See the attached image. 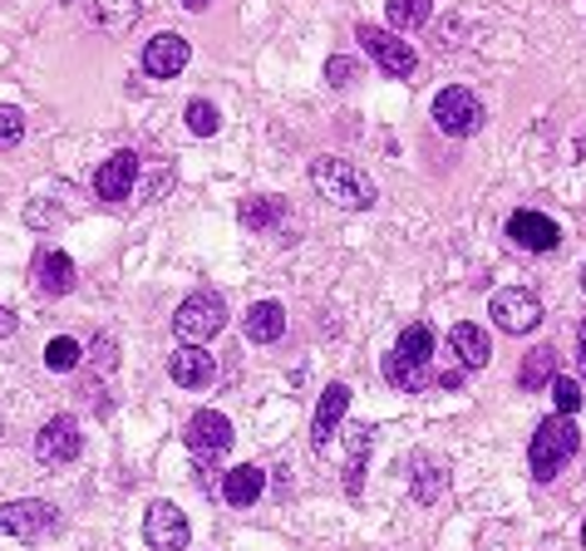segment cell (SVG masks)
Masks as SVG:
<instances>
[{
	"label": "cell",
	"instance_id": "1",
	"mask_svg": "<svg viewBox=\"0 0 586 551\" xmlns=\"http://www.w3.org/2000/svg\"><path fill=\"white\" fill-rule=\"evenodd\" d=\"M310 188L330 207H345V212H365V207H375V198H379V188L350 158H316V163H310Z\"/></svg>",
	"mask_w": 586,
	"mask_h": 551
},
{
	"label": "cell",
	"instance_id": "2",
	"mask_svg": "<svg viewBox=\"0 0 586 551\" xmlns=\"http://www.w3.org/2000/svg\"><path fill=\"white\" fill-rule=\"evenodd\" d=\"M577 443H582V429L567 419V413H552V419H543V423H537V433H533V443H527V468H533V478L552 482L562 468L572 463Z\"/></svg>",
	"mask_w": 586,
	"mask_h": 551
},
{
	"label": "cell",
	"instance_id": "3",
	"mask_svg": "<svg viewBox=\"0 0 586 551\" xmlns=\"http://www.w3.org/2000/svg\"><path fill=\"white\" fill-rule=\"evenodd\" d=\"M227 325V301L217 291H192L182 295V305L172 310V335L182 344H207L217 340Z\"/></svg>",
	"mask_w": 586,
	"mask_h": 551
},
{
	"label": "cell",
	"instance_id": "4",
	"mask_svg": "<svg viewBox=\"0 0 586 551\" xmlns=\"http://www.w3.org/2000/svg\"><path fill=\"white\" fill-rule=\"evenodd\" d=\"M0 532L16 537V542H44L50 532H60V508L40 498L0 502Z\"/></svg>",
	"mask_w": 586,
	"mask_h": 551
},
{
	"label": "cell",
	"instance_id": "5",
	"mask_svg": "<svg viewBox=\"0 0 586 551\" xmlns=\"http://www.w3.org/2000/svg\"><path fill=\"white\" fill-rule=\"evenodd\" d=\"M483 103H478V94L474 89H464V84H448V89H439L434 94V123H439V133H448V138H474L478 129H483Z\"/></svg>",
	"mask_w": 586,
	"mask_h": 551
},
{
	"label": "cell",
	"instance_id": "6",
	"mask_svg": "<svg viewBox=\"0 0 586 551\" xmlns=\"http://www.w3.org/2000/svg\"><path fill=\"white\" fill-rule=\"evenodd\" d=\"M79 448H85V433H79V419H75V413H54V419H44L40 433H34V458H40L44 468L75 463Z\"/></svg>",
	"mask_w": 586,
	"mask_h": 551
},
{
	"label": "cell",
	"instance_id": "7",
	"mask_svg": "<svg viewBox=\"0 0 586 551\" xmlns=\"http://www.w3.org/2000/svg\"><path fill=\"white\" fill-rule=\"evenodd\" d=\"M355 40L365 44V54L385 69L389 79H409L414 69H419V54L409 50V40H399L395 30H379V26H360L355 30Z\"/></svg>",
	"mask_w": 586,
	"mask_h": 551
},
{
	"label": "cell",
	"instance_id": "8",
	"mask_svg": "<svg viewBox=\"0 0 586 551\" xmlns=\"http://www.w3.org/2000/svg\"><path fill=\"white\" fill-rule=\"evenodd\" d=\"M143 542L148 551H188L192 542V522L178 502H153L143 517Z\"/></svg>",
	"mask_w": 586,
	"mask_h": 551
},
{
	"label": "cell",
	"instance_id": "9",
	"mask_svg": "<svg viewBox=\"0 0 586 551\" xmlns=\"http://www.w3.org/2000/svg\"><path fill=\"white\" fill-rule=\"evenodd\" d=\"M488 315L503 335H533L543 325V301L533 291H498L488 301Z\"/></svg>",
	"mask_w": 586,
	"mask_h": 551
},
{
	"label": "cell",
	"instance_id": "10",
	"mask_svg": "<svg viewBox=\"0 0 586 551\" xmlns=\"http://www.w3.org/2000/svg\"><path fill=\"white\" fill-rule=\"evenodd\" d=\"M232 419L217 409H198L188 423H182V443H188V453H207V458H222L227 448H232Z\"/></svg>",
	"mask_w": 586,
	"mask_h": 551
},
{
	"label": "cell",
	"instance_id": "11",
	"mask_svg": "<svg viewBox=\"0 0 586 551\" xmlns=\"http://www.w3.org/2000/svg\"><path fill=\"white\" fill-rule=\"evenodd\" d=\"M188 60H192V44H188V34H178V30H158L153 40L143 44L148 79H178L182 69H188Z\"/></svg>",
	"mask_w": 586,
	"mask_h": 551
},
{
	"label": "cell",
	"instance_id": "12",
	"mask_svg": "<svg viewBox=\"0 0 586 551\" xmlns=\"http://www.w3.org/2000/svg\"><path fill=\"white\" fill-rule=\"evenodd\" d=\"M133 182H138V153L119 148V153L103 158V163L95 168V198L99 202H129Z\"/></svg>",
	"mask_w": 586,
	"mask_h": 551
},
{
	"label": "cell",
	"instance_id": "13",
	"mask_svg": "<svg viewBox=\"0 0 586 551\" xmlns=\"http://www.w3.org/2000/svg\"><path fill=\"white\" fill-rule=\"evenodd\" d=\"M345 409H350V389L326 384V394H320V404H316V419H310V453H320V458L330 453V439H336Z\"/></svg>",
	"mask_w": 586,
	"mask_h": 551
},
{
	"label": "cell",
	"instance_id": "14",
	"mask_svg": "<svg viewBox=\"0 0 586 551\" xmlns=\"http://www.w3.org/2000/svg\"><path fill=\"white\" fill-rule=\"evenodd\" d=\"M168 374H172V384H182V389H207L217 379V360L202 344H178L168 360Z\"/></svg>",
	"mask_w": 586,
	"mask_h": 551
},
{
	"label": "cell",
	"instance_id": "15",
	"mask_svg": "<svg viewBox=\"0 0 586 551\" xmlns=\"http://www.w3.org/2000/svg\"><path fill=\"white\" fill-rule=\"evenodd\" d=\"M34 291L40 295H69L75 291V261L64 257V251H54V247H44V251H34Z\"/></svg>",
	"mask_w": 586,
	"mask_h": 551
},
{
	"label": "cell",
	"instance_id": "16",
	"mask_svg": "<svg viewBox=\"0 0 586 551\" xmlns=\"http://www.w3.org/2000/svg\"><path fill=\"white\" fill-rule=\"evenodd\" d=\"M508 237L517 241V247H527V251H552L562 241V227L552 222V217H543V212H513L508 217Z\"/></svg>",
	"mask_w": 586,
	"mask_h": 551
},
{
	"label": "cell",
	"instance_id": "17",
	"mask_svg": "<svg viewBox=\"0 0 586 551\" xmlns=\"http://www.w3.org/2000/svg\"><path fill=\"white\" fill-rule=\"evenodd\" d=\"M241 335L251 344H276L286 335V305L281 301H257L241 315Z\"/></svg>",
	"mask_w": 586,
	"mask_h": 551
},
{
	"label": "cell",
	"instance_id": "18",
	"mask_svg": "<svg viewBox=\"0 0 586 551\" xmlns=\"http://www.w3.org/2000/svg\"><path fill=\"white\" fill-rule=\"evenodd\" d=\"M448 344H454V354H458V364L464 370H483V364L493 360V344H488V330H478V325H468V320H458L454 330H448Z\"/></svg>",
	"mask_w": 586,
	"mask_h": 551
},
{
	"label": "cell",
	"instance_id": "19",
	"mask_svg": "<svg viewBox=\"0 0 586 551\" xmlns=\"http://www.w3.org/2000/svg\"><path fill=\"white\" fill-rule=\"evenodd\" d=\"M261 492H267V468H257V463H241L222 478V498L232 508H251V502H261Z\"/></svg>",
	"mask_w": 586,
	"mask_h": 551
},
{
	"label": "cell",
	"instance_id": "20",
	"mask_svg": "<svg viewBox=\"0 0 586 551\" xmlns=\"http://www.w3.org/2000/svg\"><path fill=\"white\" fill-rule=\"evenodd\" d=\"M241 227H251V232H276V227L286 222V198H276V192H261V198H247L237 207Z\"/></svg>",
	"mask_w": 586,
	"mask_h": 551
},
{
	"label": "cell",
	"instance_id": "21",
	"mask_svg": "<svg viewBox=\"0 0 586 551\" xmlns=\"http://www.w3.org/2000/svg\"><path fill=\"white\" fill-rule=\"evenodd\" d=\"M89 16H95V26L103 34H123V30H133L143 6H138V0H89Z\"/></svg>",
	"mask_w": 586,
	"mask_h": 551
},
{
	"label": "cell",
	"instance_id": "22",
	"mask_svg": "<svg viewBox=\"0 0 586 551\" xmlns=\"http://www.w3.org/2000/svg\"><path fill=\"white\" fill-rule=\"evenodd\" d=\"M552 379H557V350H552V344H537L523 360V370H517V384H523L527 394H537V389H552Z\"/></svg>",
	"mask_w": 586,
	"mask_h": 551
},
{
	"label": "cell",
	"instance_id": "23",
	"mask_svg": "<svg viewBox=\"0 0 586 551\" xmlns=\"http://www.w3.org/2000/svg\"><path fill=\"white\" fill-rule=\"evenodd\" d=\"M385 379L395 389H405V394H419V389L429 384V370H424V364H414V360H405L399 350H389L385 354Z\"/></svg>",
	"mask_w": 586,
	"mask_h": 551
},
{
	"label": "cell",
	"instance_id": "24",
	"mask_svg": "<svg viewBox=\"0 0 586 551\" xmlns=\"http://www.w3.org/2000/svg\"><path fill=\"white\" fill-rule=\"evenodd\" d=\"M365 458H370V429H350V463H345V492L350 498H360Z\"/></svg>",
	"mask_w": 586,
	"mask_h": 551
},
{
	"label": "cell",
	"instance_id": "25",
	"mask_svg": "<svg viewBox=\"0 0 586 551\" xmlns=\"http://www.w3.org/2000/svg\"><path fill=\"white\" fill-rule=\"evenodd\" d=\"M79 360H85V344H79V340L54 335L50 344H44V370H50V374H69V370H79Z\"/></svg>",
	"mask_w": 586,
	"mask_h": 551
},
{
	"label": "cell",
	"instance_id": "26",
	"mask_svg": "<svg viewBox=\"0 0 586 551\" xmlns=\"http://www.w3.org/2000/svg\"><path fill=\"white\" fill-rule=\"evenodd\" d=\"M385 16H389V26L395 30H419L424 20L434 16V0H389Z\"/></svg>",
	"mask_w": 586,
	"mask_h": 551
},
{
	"label": "cell",
	"instance_id": "27",
	"mask_svg": "<svg viewBox=\"0 0 586 551\" xmlns=\"http://www.w3.org/2000/svg\"><path fill=\"white\" fill-rule=\"evenodd\" d=\"M182 119H188L192 138H212L217 129H222V113H217V103H207V99H192L188 109H182Z\"/></svg>",
	"mask_w": 586,
	"mask_h": 551
},
{
	"label": "cell",
	"instance_id": "28",
	"mask_svg": "<svg viewBox=\"0 0 586 551\" xmlns=\"http://www.w3.org/2000/svg\"><path fill=\"white\" fill-rule=\"evenodd\" d=\"M405 360H414V364H429V354H434V330L429 325H405V335H399V344H395Z\"/></svg>",
	"mask_w": 586,
	"mask_h": 551
},
{
	"label": "cell",
	"instance_id": "29",
	"mask_svg": "<svg viewBox=\"0 0 586 551\" xmlns=\"http://www.w3.org/2000/svg\"><path fill=\"white\" fill-rule=\"evenodd\" d=\"M20 138H26V113L16 103H0V153H10Z\"/></svg>",
	"mask_w": 586,
	"mask_h": 551
},
{
	"label": "cell",
	"instance_id": "30",
	"mask_svg": "<svg viewBox=\"0 0 586 551\" xmlns=\"http://www.w3.org/2000/svg\"><path fill=\"white\" fill-rule=\"evenodd\" d=\"M552 399H557V413H567L572 419V413L582 409V384L577 379H567V374H557L552 379Z\"/></svg>",
	"mask_w": 586,
	"mask_h": 551
},
{
	"label": "cell",
	"instance_id": "31",
	"mask_svg": "<svg viewBox=\"0 0 586 551\" xmlns=\"http://www.w3.org/2000/svg\"><path fill=\"white\" fill-rule=\"evenodd\" d=\"M439 488H444V468L424 463L419 473H414V498H419V502H434V498H439Z\"/></svg>",
	"mask_w": 586,
	"mask_h": 551
},
{
	"label": "cell",
	"instance_id": "32",
	"mask_svg": "<svg viewBox=\"0 0 586 551\" xmlns=\"http://www.w3.org/2000/svg\"><path fill=\"white\" fill-rule=\"evenodd\" d=\"M222 478H227V473H217V458H207V453H192V482H198L202 492L222 488Z\"/></svg>",
	"mask_w": 586,
	"mask_h": 551
},
{
	"label": "cell",
	"instance_id": "33",
	"mask_svg": "<svg viewBox=\"0 0 586 551\" xmlns=\"http://www.w3.org/2000/svg\"><path fill=\"white\" fill-rule=\"evenodd\" d=\"M326 79H330V84H336V89H345V84H350V79H355V64H350V60H340V54H336V60L326 64Z\"/></svg>",
	"mask_w": 586,
	"mask_h": 551
},
{
	"label": "cell",
	"instance_id": "34",
	"mask_svg": "<svg viewBox=\"0 0 586 551\" xmlns=\"http://www.w3.org/2000/svg\"><path fill=\"white\" fill-rule=\"evenodd\" d=\"M95 354H99V370H113V340H109V335H99V340H95L89 360H95Z\"/></svg>",
	"mask_w": 586,
	"mask_h": 551
},
{
	"label": "cell",
	"instance_id": "35",
	"mask_svg": "<svg viewBox=\"0 0 586 551\" xmlns=\"http://www.w3.org/2000/svg\"><path fill=\"white\" fill-rule=\"evenodd\" d=\"M458 384H464V364H458V370H444V374H439V389H458Z\"/></svg>",
	"mask_w": 586,
	"mask_h": 551
},
{
	"label": "cell",
	"instance_id": "36",
	"mask_svg": "<svg viewBox=\"0 0 586 551\" xmlns=\"http://www.w3.org/2000/svg\"><path fill=\"white\" fill-rule=\"evenodd\" d=\"M6 335H16V315H10V310L0 305V340H6Z\"/></svg>",
	"mask_w": 586,
	"mask_h": 551
},
{
	"label": "cell",
	"instance_id": "37",
	"mask_svg": "<svg viewBox=\"0 0 586 551\" xmlns=\"http://www.w3.org/2000/svg\"><path fill=\"white\" fill-rule=\"evenodd\" d=\"M577 360H582V374H586V320H582V330H577Z\"/></svg>",
	"mask_w": 586,
	"mask_h": 551
},
{
	"label": "cell",
	"instance_id": "38",
	"mask_svg": "<svg viewBox=\"0 0 586 551\" xmlns=\"http://www.w3.org/2000/svg\"><path fill=\"white\" fill-rule=\"evenodd\" d=\"M182 6H188V10H207V6H212V0H182Z\"/></svg>",
	"mask_w": 586,
	"mask_h": 551
},
{
	"label": "cell",
	"instance_id": "39",
	"mask_svg": "<svg viewBox=\"0 0 586 551\" xmlns=\"http://www.w3.org/2000/svg\"><path fill=\"white\" fill-rule=\"evenodd\" d=\"M582 291H586V271H582Z\"/></svg>",
	"mask_w": 586,
	"mask_h": 551
},
{
	"label": "cell",
	"instance_id": "40",
	"mask_svg": "<svg viewBox=\"0 0 586 551\" xmlns=\"http://www.w3.org/2000/svg\"><path fill=\"white\" fill-rule=\"evenodd\" d=\"M582 542H586V522H582Z\"/></svg>",
	"mask_w": 586,
	"mask_h": 551
}]
</instances>
